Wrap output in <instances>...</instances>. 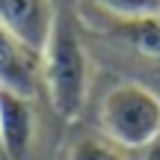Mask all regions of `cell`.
<instances>
[{
	"label": "cell",
	"mask_w": 160,
	"mask_h": 160,
	"mask_svg": "<svg viewBox=\"0 0 160 160\" xmlns=\"http://www.w3.org/2000/svg\"><path fill=\"white\" fill-rule=\"evenodd\" d=\"M89 3L113 15L116 21H139L160 15V0H89Z\"/></svg>",
	"instance_id": "cell-8"
},
{
	"label": "cell",
	"mask_w": 160,
	"mask_h": 160,
	"mask_svg": "<svg viewBox=\"0 0 160 160\" xmlns=\"http://www.w3.org/2000/svg\"><path fill=\"white\" fill-rule=\"evenodd\" d=\"M139 160H160V137L154 139V142H148L145 148H139Z\"/></svg>",
	"instance_id": "cell-9"
},
{
	"label": "cell",
	"mask_w": 160,
	"mask_h": 160,
	"mask_svg": "<svg viewBox=\"0 0 160 160\" xmlns=\"http://www.w3.org/2000/svg\"><path fill=\"white\" fill-rule=\"evenodd\" d=\"M0 86L36 98L42 92V53L0 27Z\"/></svg>",
	"instance_id": "cell-5"
},
{
	"label": "cell",
	"mask_w": 160,
	"mask_h": 160,
	"mask_svg": "<svg viewBox=\"0 0 160 160\" xmlns=\"http://www.w3.org/2000/svg\"><path fill=\"white\" fill-rule=\"evenodd\" d=\"M0 160H6V157H0Z\"/></svg>",
	"instance_id": "cell-10"
},
{
	"label": "cell",
	"mask_w": 160,
	"mask_h": 160,
	"mask_svg": "<svg viewBox=\"0 0 160 160\" xmlns=\"http://www.w3.org/2000/svg\"><path fill=\"white\" fill-rule=\"evenodd\" d=\"M122 36L139 53L160 59V15L139 18V21H122Z\"/></svg>",
	"instance_id": "cell-6"
},
{
	"label": "cell",
	"mask_w": 160,
	"mask_h": 160,
	"mask_svg": "<svg viewBox=\"0 0 160 160\" xmlns=\"http://www.w3.org/2000/svg\"><path fill=\"white\" fill-rule=\"evenodd\" d=\"M36 142L33 98L0 86V157L27 160Z\"/></svg>",
	"instance_id": "cell-3"
},
{
	"label": "cell",
	"mask_w": 160,
	"mask_h": 160,
	"mask_svg": "<svg viewBox=\"0 0 160 160\" xmlns=\"http://www.w3.org/2000/svg\"><path fill=\"white\" fill-rule=\"evenodd\" d=\"M57 15L53 0H0V27L39 53L53 33Z\"/></svg>",
	"instance_id": "cell-4"
},
{
	"label": "cell",
	"mask_w": 160,
	"mask_h": 160,
	"mask_svg": "<svg viewBox=\"0 0 160 160\" xmlns=\"http://www.w3.org/2000/svg\"><path fill=\"white\" fill-rule=\"evenodd\" d=\"M68 160H131L122 145L110 142L107 137H77L68 148Z\"/></svg>",
	"instance_id": "cell-7"
},
{
	"label": "cell",
	"mask_w": 160,
	"mask_h": 160,
	"mask_svg": "<svg viewBox=\"0 0 160 160\" xmlns=\"http://www.w3.org/2000/svg\"><path fill=\"white\" fill-rule=\"evenodd\" d=\"M101 131L125 151H139L160 137V98L142 83H119L101 101Z\"/></svg>",
	"instance_id": "cell-2"
},
{
	"label": "cell",
	"mask_w": 160,
	"mask_h": 160,
	"mask_svg": "<svg viewBox=\"0 0 160 160\" xmlns=\"http://www.w3.org/2000/svg\"><path fill=\"white\" fill-rule=\"evenodd\" d=\"M42 89L51 98L53 113L65 122H74L86 104L89 57L74 24L65 15H57L53 33L42 51Z\"/></svg>",
	"instance_id": "cell-1"
}]
</instances>
